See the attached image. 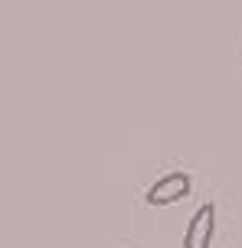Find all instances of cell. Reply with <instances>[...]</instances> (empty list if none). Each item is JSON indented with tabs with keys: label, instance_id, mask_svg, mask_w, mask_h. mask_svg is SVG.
Listing matches in <instances>:
<instances>
[{
	"label": "cell",
	"instance_id": "1",
	"mask_svg": "<svg viewBox=\"0 0 242 248\" xmlns=\"http://www.w3.org/2000/svg\"><path fill=\"white\" fill-rule=\"evenodd\" d=\"M193 189V180L190 173H183V170H174V173H164L154 186H147V206H170V202H180V199L187 196Z\"/></svg>",
	"mask_w": 242,
	"mask_h": 248
},
{
	"label": "cell",
	"instance_id": "2",
	"mask_svg": "<svg viewBox=\"0 0 242 248\" xmlns=\"http://www.w3.org/2000/svg\"><path fill=\"white\" fill-rule=\"evenodd\" d=\"M213 232H216V206L213 202H203L190 216V225L183 232V248H210Z\"/></svg>",
	"mask_w": 242,
	"mask_h": 248
}]
</instances>
